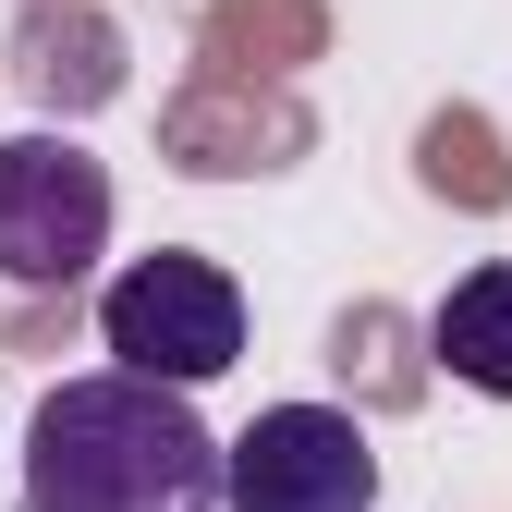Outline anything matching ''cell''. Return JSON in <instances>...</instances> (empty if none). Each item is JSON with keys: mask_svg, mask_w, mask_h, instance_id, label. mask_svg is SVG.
Returning a JSON list of instances; mask_svg holds the SVG:
<instances>
[{"mask_svg": "<svg viewBox=\"0 0 512 512\" xmlns=\"http://www.w3.org/2000/svg\"><path fill=\"white\" fill-rule=\"evenodd\" d=\"M25 512H232V439L159 378H61L25 427Z\"/></svg>", "mask_w": 512, "mask_h": 512, "instance_id": "6da1fadb", "label": "cell"}, {"mask_svg": "<svg viewBox=\"0 0 512 512\" xmlns=\"http://www.w3.org/2000/svg\"><path fill=\"white\" fill-rule=\"evenodd\" d=\"M98 342L122 354V378H159V391H208V378H232L244 354V281L220 269V256H135L110 293H98Z\"/></svg>", "mask_w": 512, "mask_h": 512, "instance_id": "7a4b0ae2", "label": "cell"}, {"mask_svg": "<svg viewBox=\"0 0 512 512\" xmlns=\"http://www.w3.org/2000/svg\"><path fill=\"white\" fill-rule=\"evenodd\" d=\"M110 256V171L74 135H13L0 147V281L74 293Z\"/></svg>", "mask_w": 512, "mask_h": 512, "instance_id": "3957f363", "label": "cell"}, {"mask_svg": "<svg viewBox=\"0 0 512 512\" xmlns=\"http://www.w3.org/2000/svg\"><path fill=\"white\" fill-rule=\"evenodd\" d=\"M232 512H378V452L342 403H269L232 439Z\"/></svg>", "mask_w": 512, "mask_h": 512, "instance_id": "277c9868", "label": "cell"}, {"mask_svg": "<svg viewBox=\"0 0 512 512\" xmlns=\"http://www.w3.org/2000/svg\"><path fill=\"white\" fill-rule=\"evenodd\" d=\"M427 354L452 366L464 391L512 403V256H488V269H464L452 293H439V317H427Z\"/></svg>", "mask_w": 512, "mask_h": 512, "instance_id": "5b68a950", "label": "cell"}]
</instances>
